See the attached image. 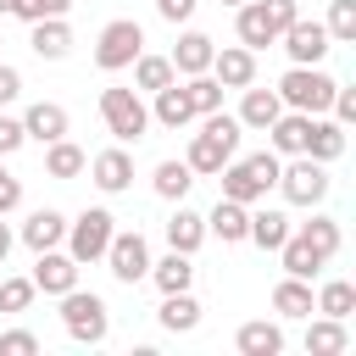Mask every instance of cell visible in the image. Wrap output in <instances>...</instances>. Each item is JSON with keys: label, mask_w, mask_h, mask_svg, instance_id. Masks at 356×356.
I'll return each instance as SVG.
<instances>
[{"label": "cell", "mask_w": 356, "mask_h": 356, "mask_svg": "<svg viewBox=\"0 0 356 356\" xmlns=\"http://www.w3.org/2000/svg\"><path fill=\"white\" fill-rule=\"evenodd\" d=\"M61 323H67V334H72L78 345H100V339H106V328H111L106 300H100V295H83L78 284L61 295Z\"/></svg>", "instance_id": "5b68a950"}, {"label": "cell", "mask_w": 356, "mask_h": 356, "mask_svg": "<svg viewBox=\"0 0 356 356\" xmlns=\"http://www.w3.org/2000/svg\"><path fill=\"white\" fill-rule=\"evenodd\" d=\"M89 167V156L72 145V139H50V150H44V172L50 178H78Z\"/></svg>", "instance_id": "4dcf8cb0"}, {"label": "cell", "mask_w": 356, "mask_h": 356, "mask_svg": "<svg viewBox=\"0 0 356 356\" xmlns=\"http://www.w3.org/2000/svg\"><path fill=\"white\" fill-rule=\"evenodd\" d=\"M72 284H78V261H72V256H61V250H39L33 289H44V295H67Z\"/></svg>", "instance_id": "4fadbf2b"}, {"label": "cell", "mask_w": 356, "mask_h": 356, "mask_svg": "<svg viewBox=\"0 0 356 356\" xmlns=\"http://www.w3.org/2000/svg\"><path fill=\"white\" fill-rule=\"evenodd\" d=\"M106 261H111V278H117V284L150 278V245H145V234H111Z\"/></svg>", "instance_id": "30bf717a"}, {"label": "cell", "mask_w": 356, "mask_h": 356, "mask_svg": "<svg viewBox=\"0 0 356 356\" xmlns=\"http://www.w3.org/2000/svg\"><path fill=\"white\" fill-rule=\"evenodd\" d=\"M150 278H156V289H161V295H172V289H189L195 267H189V256H184V250H167L161 261H150Z\"/></svg>", "instance_id": "484cf974"}, {"label": "cell", "mask_w": 356, "mask_h": 356, "mask_svg": "<svg viewBox=\"0 0 356 356\" xmlns=\"http://www.w3.org/2000/svg\"><path fill=\"white\" fill-rule=\"evenodd\" d=\"M278 256H284V273H289V278H312V273L323 267V256H317V250H312L295 228H289V239L278 245Z\"/></svg>", "instance_id": "1f68e13d"}, {"label": "cell", "mask_w": 356, "mask_h": 356, "mask_svg": "<svg viewBox=\"0 0 356 356\" xmlns=\"http://www.w3.org/2000/svg\"><path fill=\"white\" fill-rule=\"evenodd\" d=\"M334 122H356V89H334Z\"/></svg>", "instance_id": "ee69618b"}, {"label": "cell", "mask_w": 356, "mask_h": 356, "mask_svg": "<svg viewBox=\"0 0 356 356\" xmlns=\"http://www.w3.org/2000/svg\"><path fill=\"white\" fill-rule=\"evenodd\" d=\"M234 345H239L245 356H278V350H284V328H278V323H245Z\"/></svg>", "instance_id": "83f0119b"}, {"label": "cell", "mask_w": 356, "mask_h": 356, "mask_svg": "<svg viewBox=\"0 0 356 356\" xmlns=\"http://www.w3.org/2000/svg\"><path fill=\"white\" fill-rule=\"evenodd\" d=\"M234 150H239V117H228L222 106L217 111H206V122H200V134L189 139V172H222L228 161H234Z\"/></svg>", "instance_id": "6da1fadb"}, {"label": "cell", "mask_w": 356, "mask_h": 356, "mask_svg": "<svg viewBox=\"0 0 356 356\" xmlns=\"http://www.w3.org/2000/svg\"><path fill=\"white\" fill-rule=\"evenodd\" d=\"M17 206H22V184L0 167V217H6V211H17Z\"/></svg>", "instance_id": "7bdbcfd3"}, {"label": "cell", "mask_w": 356, "mask_h": 356, "mask_svg": "<svg viewBox=\"0 0 356 356\" xmlns=\"http://www.w3.org/2000/svg\"><path fill=\"white\" fill-rule=\"evenodd\" d=\"M156 317H161V328H167V334H189V328L200 323V300H195L189 289H172V295L161 300V312H156Z\"/></svg>", "instance_id": "603a6c76"}, {"label": "cell", "mask_w": 356, "mask_h": 356, "mask_svg": "<svg viewBox=\"0 0 356 356\" xmlns=\"http://www.w3.org/2000/svg\"><path fill=\"white\" fill-rule=\"evenodd\" d=\"M278 189H284L289 206H317V200L328 195V172H323V161L295 156L289 167H278Z\"/></svg>", "instance_id": "9c48e42d"}, {"label": "cell", "mask_w": 356, "mask_h": 356, "mask_svg": "<svg viewBox=\"0 0 356 356\" xmlns=\"http://www.w3.org/2000/svg\"><path fill=\"white\" fill-rule=\"evenodd\" d=\"M278 39H284V50H289V61H295V67H317V61L328 56V28H323V22L295 17Z\"/></svg>", "instance_id": "8fae6325"}, {"label": "cell", "mask_w": 356, "mask_h": 356, "mask_svg": "<svg viewBox=\"0 0 356 356\" xmlns=\"http://www.w3.org/2000/svg\"><path fill=\"white\" fill-rule=\"evenodd\" d=\"M145 50V28L134 22V17H117V22H106L100 28V44H95V61L106 67V72H122V67H134V56Z\"/></svg>", "instance_id": "ba28073f"}, {"label": "cell", "mask_w": 356, "mask_h": 356, "mask_svg": "<svg viewBox=\"0 0 356 356\" xmlns=\"http://www.w3.org/2000/svg\"><path fill=\"white\" fill-rule=\"evenodd\" d=\"M11 6H17V0H0V17H6V11H11Z\"/></svg>", "instance_id": "c3c4849f"}, {"label": "cell", "mask_w": 356, "mask_h": 356, "mask_svg": "<svg viewBox=\"0 0 356 356\" xmlns=\"http://www.w3.org/2000/svg\"><path fill=\"white\" fill-rule=\"evenodd\" d=\"M334 78L323 72V67H289L284 78H278V100L289 106V111H306V117H317V111H328V100H334Z\"/></svg>", "instance_id": "277c9868"}, {"label": "cell", "mask_w": 356, "mask_h": 356, "mask_svg": "<svg viewBox=\"0 0 356 356\" xmlns=\"http://www.w3.org/2000/svg\"><path fill=\"white\" fill-rule=\"evenodd\" d=\"M61 239H67V217H61V211H50V206H39V211L22 222V245H28L33 256H39V250H56Z\"/></svg>", "instance_id": "5bb4252c"}, {"label": "cell", "mask_w": 356, "mask_h": 356, "mask_svg": "<svg viewBox=\"0 0 356 356\" xmlns=\"http://www.w3.org/2000/svg\"><path fill=\"white\" fill-rule=\"evenodd\" d=\"M184 95H189L195 117H206V111H217V106H222V83H217V78H206V72H195V78L184 83Z\"/></svg>", "instance_id": "8d00e7d4"}, {"label": "cell", "mask_w": 356, "mask_h": 356, "mask_svg": "<svg viewBox=\"0 0 356 356\" xmlns=\"http://www.w3.org/2000/svg\"><path fill=\"white\" fill-rule=\"evenodd\" d=\"M200 239H206V217H200V211H189V206L178 200V211L167 217V245H172V250H184V256H195V250H200Z\"/></svg>", "instance_id": "ffe728a7"}, {"label": "cell", "mask_w": 356, "mask_h": 356, "mask_svg": "<svg viewBox=\"0 0 356 356\" xmlns=\"http://www.w3.org/2000/svg\"><path fill=\"white\" fill-rule=\"evenodd\" d=\"M295 17H300L295 0H245V6H239V44H245V50L278 44V33H284Z\"/></svg>", "instance_id": "3957f363"}, {"label": "cell", "mask_w": 356, "mask_h": 356, "mask_svg": "<svg viewBox=\"0 0 356 356\" xmlns=\"http://www.w3.org/2000/svg\"><path fill=\"white\" fill-rule=\"evenodd\" d=\"M222 89H245V83H256V50H245V44H228V50H211V67H206Z\"/></svg>", "instance_id": "7c38bea8"}, {"label": "cell", "mask_w": 356, "mask_h": 356, "mask_svg": "<svg viewBox=\"0 0 356 356\" xmlns=\"http://www.w3.org/2000/svg\"><path fill=\"white\" fill-rule=\"evenodd\" d=\"M172 78H178V72H172V61H167V56H145V50L134 56V83H139V89H150V95H156V89H167Z\"/></svg>", "instance_id": "d6a6232c"}, {"label": "cell", "mask_w": 356, "mask_h": 356, "mask_svg": "<svg viewBox=\"0 0 356 356\" xmlns=\"http://www.w3.org/2000/svg\"><path fill=\"white\" fill-rule=\"evenodd\" d=\"M278 111H284V100H278V89H250L245 83V106H239V128H273L278 122Z\"/></svg>", "instance_id": "e0dca14e"}, {"label": "cell", "mask_w": 356, "mask_h": 356, "mask_svg": "<svg viewBox=\"0 0 356 356\" xmlns=\"http://www.w3.org/2000/svg\"><path fill=\"white\" fill-rule=\"evenodd\" d=\"M306 128H312V117H306V111H289V117L278 111V122L267 128V134H273V150L300 156V150H306Z\"/></svg>", "instance_id": "cb8c5ba5"}, {"label": "cell", "mask_w": 356, "mask_h": 356, "mask_svg": "<svg viewBox=\"0 0 356 356\" xmlns=\"http://www.w3.org/2000/svg\"><path fill=\"white\" fill-rule=\"evenodd\" d=\"M222 6H245V0H222Z\"/></svg>", "instance_id": "681fc988"}, {"label": "cell", "mask_w": 356, "mask_h": 356, "mask_svg": "<svg viewBox=\"0 0 356 356\" xmlns=\"http://www.w3.org/2000/svg\"><path fill=\"white\" fill-rule=\"evenodd\" d=\"M317 312H323V317H350V312H356V284L328 278V284H323V295H317Z\"/></svg>", "instance_id": "d590c367"}, {"label": "cell", "mask_w": 356, "mask_h": 356, "mask_svg": "<svg viewBox=\"0 0 356 356\" xmlns=\"http://www.w3.org/2000/svg\"><path fill=\"white\" fill-rule=\"evenodd\" d=\"M323 28H328V39L350 44V39H356V0H334V6H328V22H323Z\"/></svg>", "instance_id": "74e56055"}, {"label": "cell", "mask_w": 356, "mask_h": 356, "mask_svg": "<svg viewBox=\"0 0 356 356\" xmlns=\"http://www.w3.org/2000/svg\"><path fill=\"white\" fill-rule=\"evenodd\" d=\"M211 50H217V44H211L206 33H184V39L172 44V56H167V61H172V72L195 78V72H206V67H211Z\"/></svg>", "instance_id": "44dd1931"}, {"label": "cell", "mask_w": 356, "mask_h": 356, "mask_svg": "<svg viewBox=\"0 0 356 356\" xmlns=\"http://www.w3.org/2000/svg\"><path fill=\"white\" fill-rule=\"evenodd\" d=\"M100 117L122 145H139L145 128H150V111H145V100L134 89H100Z\"/></svg>", "instance_id": "8992f818"}, {"label": "cell", "mask_w": 356, "mask_h": 356, "mask_svg": "<svg viewBox=\"0 0 356 356\" xmlns=\"http://www.w3.org/2000/svg\"><path fill=\"white\" fill-rule=\"evenodd\" d=\"M6 256H11V228L0 222V261H6Z\"/></svg>", "instance_id": "7dc6e473"}, {"label": "cell", "mask_w": 356, "mask_h": 356, "mask_svg": "<svg viewBox=\"0 0 356 356\" xmlns=\"http://www.w3.org/2000/svg\"><path fill=\"white\" fill-rule=\"evenodd\" d=\"M278 156L273 150H256V156H245V161H228L222 167V195L228 200H239V206H256L273 184H278Z\"/></svg>", "instance_id": "7a4b0ae2"}, {"label": "cell", "mask_w": 356, "mask_h": 356, "mask_svg": "<svg viewBox=\"0 0 356 356\" xmlns=\"http://www.w3.org/2000/svg\"><path fill=\"white\" fill-rule=\"evenodd\" d=\"M245 239H250V245H261V250H278V245L289 239V217H284V211H250Z\"/></svg>", "instance_id": "d4e9b609"}, {"label": "cell", "mask_w": 356, "mask_h": 356, "mask_svg": "<svg viewBox=\"0 0 356 356\" xmlns=\"http://www.w3.org/2000/svg\"><path fill=\"white\" fill-rule=\"evenodd\" d=\"M150 184H156V195H161V200H184V195H189V184H195V172H189V161H161Z\"/></svg>", "instance_id": "836d02e7"}, {"label": "cell", "mask_w": 356, "mask_h": 356, "mask_svg": "<svg viewBox=\"0 0 356 356\" xmlns=\"http://www.w3.org/2000/svg\"><path fill=\"white\" fill-rule=\"evenodd\" d=\"M300 156H312V161H339L345 156V122H317L312 117V128H306V150Z\"/></svg>", "instance_id": "ac0fdd59"}, {"label": "cell", "mask_w": 356, "mask_h": 356, "mask_svg": "<svg viewBox=\"0 0 356 356\" xmlns=\"http://www.w3.org/2000/svg\"><path fill=\"white\" fill-rule=\"evenodd\" d=\"M161 128H184L189 117H195V106H189V95L178 89V83H167V89H156V111H150Z\"/></svg>", "instance_id": "f546056e"}, {"label": "cell", "mask_w": 356, "mask_h": 356, "mask_svg": "<svg viewBox=\"0 0 356 356\" xmlns=\"http://www.w3.org/2000/svg\"><path fill=\"white\" fill-rule=\"evenodd\" d=\"M22 134H28V139H39V145L67 139V111H61L56 100H39V106H28V111H22Z\"/></svg>", "instance_id": "9a60e30c"}, {"label": "cell", "mask_w": 356, "mask_h": 356, "mask_svg": "<svg viewBox=\"0 0 356 356\" xmlns=\"http://www.w3.org/2000/svg\"><path fill=\"white\" fill-rule=\"evenodd\" d=\"M206 228H211L222 245H239V239H245V228H250V206H239V200H228V195H222V200L211 206Z\"/></svg>", "instance_id": "d6986e66"}, {"label": "cell", "mask_w": 356, "mask_h": 356, "mask_svg": "<svg viewBox=\"0 0 356 356\" xmlns=\"http://www.w3.org/2000/svg\"><path fill=\"white\" fill-rule=\"evenodd\" d=\"M111 234H117V217L106 211V206H89L72 228H67V256L83 267V261H100L106 256V245H111Z\"/></svg>", "instance_id": "52a82bcc"}, {"label": "cell", "mask_w": 356, "mask_h": 356, "mask_svg": "<svg viewBox=\"0 0 356 356\" xmlns=\"http://www.w3.org/2000/svg\"><path fill=\"white\" fill-rule=\"evenodd\" d=\"M345 345H350L345 317H323V323H312V328H306V350H312V356H339Z\"/></svg>", "instance_id": "f1b7e54d"}, {"label": "cell", "mask_w": 356, "mask_h": 356, "mask_svg": "<svg viewBox=\"0 0 356 356\" xmlns=\"http://www.w3.org/2000/svg\"><path fill=\"white\" fill-rule=\"evenodd\" d=\"M300 239H306L323 261L339 256V222H334V217H312V222H300Z\"/></svg>", "instance_id": "e575fe53"}, {"label": "cell", "mask_w": 356, "mask_h": 356, "mask_svg": "<svg viewBox=\"0 0 356 356\" xmlns=\"http://www.w3.org/2000/svg\"><path fill=\"white\" fill-rule=\"evenodd\" d=\"M17 95H22V72H17V67H6V61H0V106H11V100H17Z\"/></svg>", "instance_id": "f6af8a7d"}, {"label": "cell", "mask_w": 356, "mask_h": 356, "mask_svg": "<svg viewBox=\"0 0 356 356\" xmlns=\"http://www.w3.org/2000/svg\"><path fill=\"white\" fill-rule=\"evenodd\" d=\"M22 139H28V134H22V122H17V117H6V111H0V161H6V156H11V150H17V145H22Z\"/></svg>", "instance_id": "b9f144b4"}, {"label": "cell", "mask_w": 356, "mask_h": 356, "mask_svg": "<svg viewBox=\"0 0 356 356\" xmlns=\"http://www.w3.org/2000/svg\"><path fill=\"white\" fill-rule=\"evenodd\" d=\"M273 312H278V317H312V312H317V300H312L306 278H284V284L273 289Z\"/></svg>", "instance_id": "4316f807"}, {"label": "cell", "mask_w": 356, "mask_h": 356, "mask_svg": "<svg viewBox=\"0 0 356 356\" xmlns=\"http://www.w3.org/2000/svg\"><path fill=\"white\" fill-rule=\"evenodd\" d=\"M89 172H95V184H100L106 195H122V189L134 184V156H128V150H100V156L89 161Z\"/></svg>", "instance_id": "2e32d148"}, {"label": "cell", "mask_w": 356, "mask_h": 356, "mask_svg": "<svg viewBox=\"0 0 356 356\" xmlns=\"http://www.w3.org/2000/svg\"><path fill=\"white\" fill-rule=\"evenodd\" d=\"M156 11H161L167 22H189V17H195V0H156Z\"/></svg>", "instance_id": "bcb514c9"}, {"label": "cell", "mask_w": 356, "mask_h": 356, "mask_svg": "<svg viewBox=\"0 0 356 356\" xmlns=\"http://www.w3.org/2000/svg\"><path fill=\"white\" fill-rule=\"evenodd\" d=\"M33 278H0V312H28Z\"/></svg>", "instance_id": "f35d334b"}, {"label": "cell", "mask_w": 356, "mask_h": 356, "mask_svg": "<svg viewBox=\"0 0 356 356\" xmlns=\"http://www.w3.org/2000/svg\"><path fill=\"white\" fill-rule=\"evenodd\" d=\"M28 44H33V56H44V61H61V56L72 50V33H67V22H61V17H39Z\"/></svg>", "instance_id": "7402d4cb"}, {"label": "cell", "mask_w": 356, "mask_h": 356, "mask_svg": "<svg viewBox=\"0 0 356 356\" xmlns=\"http://www.w3.org/2000/svg\"><path fill=\"white\" fill-rule=\"evenodd\" d=\"M39 350V339L28 334V328H11V334H0V356H33Z\"/></svg>", "instance_id": "60d3db41"}, {"label": "cell", "mask_w": 356, "mask_h": 356, "mask_svg": "<svg viewBox=\"0 0 356 356\" xmlns=\"http://www.w3.org/2000/svg\"><path fill=\"white\" fill-rule=\"evenodd\" d=\"M67 6H72V0H17V6H11V17L39 22V17H67Z\"/></svg>", "instance_id": "ab89813d"}]
</instances>
